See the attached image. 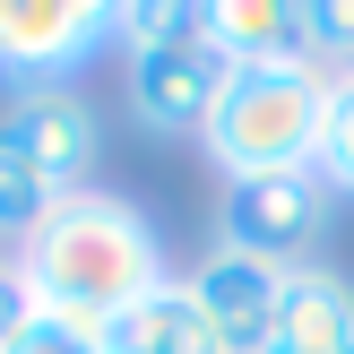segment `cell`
I'll return each instance as SVG.
<instances>
[{"mask_svg": "<svg viewBox=\"0 0 354 354\" xmlns=\"http://www.w3.org/2000/svg\"><path fill=\"white\" fill-rule=\"evenodd\" d=\"M17 277H26L35 311H69V320L113 328L138 294L165 286V234L138 216L121 190H69L26 242H17Z\"/></svg>", "mask_w": 354, "mask_h": 354, "instance_id": "1", "label": "cell"}, {"mask_svg": "<svg viewBox=\"0 0 354 354\" xmlns=\"http://www.w3.org/2000/svg\"><path fill=\"white\" fill-rule=\"evenodd\" d=\"M328 95L337 78L311 61L294 69H234L207 113L199 147L225 182H259V173H311L320 165V130H328Z\"/></svg>", "mask_w": 354, "mask_h": 354, "instance_id": "2", "label": "cell"}, {"mask_svg": "<svg viewBox=\"0 0 354 354\" xmlns=\"http://www.w3.org/2000/svg\"><path fill=\"white\" fill-rule=\"evenodd\" d=\"M337 225V190L311 173H259V182H225V207H216V242L242 259H268V268H311Z\"/></svg>", "mask_w": 354, "mask_h": 354, "instance_id": "3", "label": "cell"}, {"mask_svg": "<svg viewBox=\"0 0 354 354\" xmlns=\"http://www.w3.org/2000/svg\"><path fill=\"white\" fill-rule=\"evenodd\" d=\"M121 9L113 0H0V78L26 86H69V69H86L113 44Z\"/></svg>", "mask_w": 354, "mask_h": 354, "instance_id": "4", "label": "cell"}, {"mask_svg": "<svg viewBox=\"0 0 354 354\" xmlns=\"http://www.w3.org/2000/svg\"><path fill=\"white\" fill-rule=\"evenodd\" d=\"M0 147L17 156V165H35L52 190H86V173H95V156H104V121H95V104L78 95V86H26V95L0 113Z\"/></svg>", "mask_w": 354, "mask_h": 354, "instance_id": "5", "label": "cell"}, {"mask_svg": "<svg viewBox=\"0 0 354 354\" xmlns=\"http://www.w3.org/2000/svg\"><path fill=\"white\" fill-rule=\"evenodd\" d=\"M225 78H234V61H225L216 44H182V52H138V61H121V95H130V121L156 138H199L207 113H216Z\"/></svg>", "mask_w": 354, "mask_h": 354, "instance_id": "6", "label": "cell"}, {"mask_svg": "<svg viewBox=\"0 0 354 354\" xmlns=\"http://www.w3.org/2000/svg\"><path fill=\"white\" fill-rule=\"evenodd\" d=\"M182 286L199 294V311H207V328L225 337V354H259V346H268L277 303H286V268L242 259V251H225V242H216V251H207Z\"/></svg>", "mask_w": 354, "mask_h": 354, "instance_id": "7", "label": "cell"}, {"mask_svg": "<svg viewBox=\"0 0 354 354\" xmlns=\"http://www.w3.org/2000/svg\"><path fill=\"white\" fill-rule=\"evenodd\" d=\"M259 354H354V277H337L328 259L294 268Z\"/></svg>", "mask_w": 354, "mask_h": 354, "instance_id": "8", "label": "cell"}, {"mask_svg": "<svg viewBox=\"0 0 354 354\" xmlns=\"http://www.w3.org/2000/svg\"><path fill=\"white\" fill-rule=\"evenodd\" d=\"M104 346L113 354H225V337L207 328L199 294H190L182 277H165L156 294H138V303L104 328Z\"/></svg>", "mask_w": 354, "mask_h": 354, "instance_id": "9", "label": "cell"}, {"mask_svg": "<svg viewBox=\"0 0 354 354\" xmlns=\"http://www.w3.org/2000/svg\"><path fill=\"white\" fill-rule=\"evenodd\" d=\"M207 35L234 69H294L303 52V0H207Z\"/></svg>", "mask_w": 354, "mask_h": 354, "instance_id": "10", "label": "cell"}, {"mask_svg": "<svg viewBox=\"0 0 354 354\" xmlns=\"http://www.w3.org/2000/svg\"><path fill=\"white\" fill-rule=\"evenodd\" d=\"M113 44H121V61H138V52H182V44H216V35H207V0H121Z\"/></svg>", "mask_w": 354, "mask_h": 354, "instance_id": "11", "label": "cell"}, {"mask_svg": "<svg viewBox=\"0 0 354 354\" xmlns=\"http://www.w3.org/2000/svg\"><path fill=\"white\" fill-rule=\"evenodd\" d=\"M52 207H61V190H52L35 165H17V156L0 147V242H26Z\"/></svg>", "mask_w": 354, "mask_h": 354, "instance_id": "12", "label": "cell"}, {"mask_svg": "<svg viewBox=\"0 0 354 354\" xmlns=\"http://www.w3.org/2000/svg\"><path fill=\"white\" fill-rule=\"evenodd\" d=\"M303 52H311V69L346 78L354 69V0H303Z\"/></svg>", "mask_w": 354, "mask_h": 354, "instance_id": "13", "label": "cell"}, {"mask_svg": "<svg viewBox=\"0 0 354 354\" xmlns=\"http://www.w3.org/2000/svg\"><path fill=\"white\" fill-rule=\"evenodd\" d=\"M0 354H113V346H104V328H95V320H69V311H35V320L17 328V337L0 346Z\"/></svg>", "mask_w": 354, "mask_h": 354, "instance_id": "14", "label": "cell"}, {"mask_svg": "<svg viewBox=\"0 0 354 354\" xmlns=\"http://www.w3.org/2000/svg\"><path fill=\"white\" fill-rule=\"evenodd\" d=\"M320 182L354 199V69L337 78V95H328V130H320Z\"/></svg>", "mask_w": 354, "mask_h": 354, "instance_id": "15", "label": "cell"}, {"mask_svg": "<svg viewBox=\"0 0 354 354\" xmlns=\"http://www.w3.org/2000/svg\"><path fill=\"white\" fill-rule=\"evenodd\" d=\"M26 320H35V294H26V277H17V259H0V346H9Z\"/></svg>", "mask_w": 354, "mask_h": 354, "instance_id": "16", "label": "cell"}]
</instances>
